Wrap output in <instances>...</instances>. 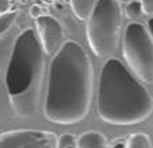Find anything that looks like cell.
Returning <instances> with one entry per match:
<instances>
[{
  "mask_svg": "<svg viewBox=\"0 0 153 148\" xmlns=\"http://www.w3.org/2000/svg\"><path fill=\"white\" fill-rule=\"evenodd\" d=\"M94 94V67L79 42L68 40L49 65L43 114L60 125L77 124L90 111Z\"/></svg>",
  "mask_w": 153,
  "mask_h": 148,
  "instance_id": "6da1fadb",
  "label": "cell"
},
{
  "mask_svg": "<svg viewBox=\"0 0 153 148\" xmlns=\"http://www.w3.org/2000/svg\"><path fill=\"white\" fill-rule=\"evenodd\" d=\"M96 110L99 118L110 125H134L150 116L153 98L123 63L110 57L99 73Z\"/></svg>",
  "mask_w": 153,
  "mask_h": 148,
  "instance_id": "7a4b0ae2",
  "label": "cell"
},
{
  "mask_svg": "<svg viewBox=\"0 0 153 148\" xmlns=\"http://www.w3.org/2000/svg\"><path fill=\"white\" fill-rule=\"evenodd\" d=\"M45 76V52L37 31L26 29L15 40L6 71L10 103L20 117L37 111Z\"/></svg>",
  "mask_w": 153,
  "mask_h": 148,
  "instance_id": "3957f363",
  "label": "cell"
},
{
  "mask_svg": "<svg viewBox=\"0 0 153 148\" xmlns=\"http://www.w3.org/2000/svg\"><path fill=\"white\" fill-rule=\"evenodd\" d=\"M122 26V10L118 0H98L87 19V41L99 58L113 55L118 45Z\"/></svg>",
  "mask_w": 153,
  "mask_h": 148,
  "instance_id": "277c9868",
  "label": "cell"
},
{
  "mask_svg": "<svg viewBox=\"0 0 153 148\" xmlns=\"http://www.w3.org/2000/svg\"><path fill=\"white\" fill-rule=\"evenodd\" d=\"M122 55L127 67L144 83H153V38L138 22L125 27Z\"/></svg>",
  "mask_w": 153,
  "mask_h": 148,
  "instance_id": "5b68a950",
  "label": "cell"
},
{
  "mask_svg": "<svg viewBox=\"0 0 153 148\" xmlns=\"http://www.w3.org/2000/svg\"><path fill=\"white\" fill-rule=\"evenodd\" d=\"M58 136L38 129H15L0 133V148H58Z\"/></svg>",
  "mask_w": 153,
  "mask_h": 148,
  "instance_id": "8992f818",
  "label": "cell"
},
{
  "mask_svg": "<svg viewBox=\"0 0 153 148\" xmlns=\"http://www.w3.org/2000/svg\"><path fill=\"white\" fill-rule=\"evenodd\" d=\"M35 31L45 55H53L64 42V29L57 18L41 15L35 19Z\"/></svg>",
  "mask_w": 153,
  "mask_h": 148,
  "instance_id": "52a82bcc",
  "label": "cell"
},
{
  "mask_svg": "<svg viewBox=\"0 0 153 148\" xmlns=\"http://www.w3.org/2000/svg\"><path fill=\"white\" fill-rule=\"evenodd\" d=\"M110 148H152V144L148 135L130 133L117 139Z\"/></svg>",
  "mask_w": 153,
  "mask_h": 148,
  "instance_id": "ba28073f",
  "label": "cell"
},
{
  "mask_svg": "<svg viewBox=\"0 0 153 148\" xmlns=\"http://www.w3.org/2000/svg\"><path fill=\"white\" fill-rule=\"evenodd\" d=\"M76 148H106V137L96 131L81 133L76 137Z\"/></svg>",
  "mask_w": 153,
  "mask_h": 148,
  "instance_id": "9c48e42d",
  "label": "cell"
},
{
  "mask_svg": "<svg viewBox=\"0 0 153 148\" xmlns=\"http://www.w3.org/2000/svg\"><path fill=\"white\" fill-rule=\"evenodd\" d=\"M98 0H71V8L79 20L84 22L90 18Z\"/></svg>",
  "mask_w": 153,
  "mask_h": 148,
  "instance_id": "30bf717a",
  "label": "cell"
},
{
  "mask_svg": "<svg viewBox=\"0 0 153 148\" xmlns=\"http://www.w3.org/2000/svg\"><path fill=\"white\" fill-rule=\"evenodd\" d=\"M18 15H19V12L16 10H8V11L0 14V35H3L14 26Z\"/></svg>",
  "mask_w": 153,
  "mask_h": 148,
  "instance_id": "8fae6325",
  "label": "cell"
},
{
  "mask_svg": "<svg viewBox=\"0 0 153 148\" xmlns=\"http://www.w3.org/2000/svg\"><path fill=\"white\" fill-rule=\"evenodd\" d=\"M125 14L129 19L134 20V19H140L144 12H142V7H141V3H140L138 0H134V1H129L125 8Z\"/></svg>",
  "mask_w": 153,
  "mask_h": 148,
  "instance_id": "7c38bea8",
  "label": "cell"
},
{
  "mask_svg": "<svg viewBox=\"0 0 153 148\" xmlns=\"http://www.w3.org/2000/svg\"><path fill=\"white\" fill-rule=\"evenodd\" d=\"M57 147L58 148L76 147V137L71 133L61 135V136H58V139H57Z\"/></svg>",
  "mask_w": 153,
  "mask_h": 148,
  "instance_id": "4fadbf2b",
  "label": "cell"
},
{
  "mask_svg": "<svg viewBox=\"0 0 153 148\" xmlns=\"http://www.w3.org/2000/svg\"><path fill=\"white\" fill-rule=\"evenodd\" d=\"M138 1L141 3L142 12L153 16V0H138Z\"/></svg>",
  "mask_w": 153,
  "mask_h": 148,
  "instance_id": "5bb4252c",
  "label": "cell"
},
{
  "mask_svg": "<svg viewBox=\"0 0 153 148\" xmlns=\"http://www.w3.org/2000/svg\"><path fill=\"white\" fill-rule=\"evenodd\" d=\"M29 12H30V16H33L34 19H37V18L41 16V15H43L42 8H41V6H38V4H33V6L30 7Z\"/></svg>",
  "mask_w": 153,
  "mask_h": 148,
  "instance_id": "9a60e30c",
  "label": "cell"
},
{
  "mask_svg": "<svg viewBox=\"0 0 153 148\" xmlns=\"http://www.w3.org/2000/svg\"><path fill=\"white\" fill-rule=\"evenodd\" d=\"M12 7V0H0V14L11 10Z\"/></svg>",
  "mask_w": 153,
  "mask_h": 148,
  "instance_id": "2e32d148",
  "label": "cell"
},
{
  "mask_svg": "<svg viewBox=\"0 0 153 148\" xmlns=\"http://www.w3.org/2000/svg\"><path fill=\"white\" fill-rule=\"evenodd\" d=\"M148 33H149L150 37L153 38V16L148 20Z\"/></svg>",
  "mask_w": 153,
  "mask_h": 148,
  "instance_id": "e0dca14e",
  "label": "cell"
},
{
  "mask_svg": "<svg viewBox=\"0 0 153 148\" xmlns=\"http://www.w3.org/2000/svg\"><path fill=\"white\" fill-rule=\"evenodd\" d=\"M118 1H119V3H129L130 0H118Z\"/></svg>",
  "mask_w": 153,
  "mask_h": 148,
  "instance_id": "ac0fdd59",
  "label": "cell"
},
{
  "mask_svg": "<svg viewBox=\"0 0 153 148\" xmlns=\"http://www.w3.org/2000/svg\"><path fill=\"white\" fill-rule=\"evenodd\" d=\"M69 148H76V147H69Z\"/></svg>",
  "mask_w": 153,
  "mask_h": 148,
  "instance_id": "d6986e66",
  "label": "cell"
}]
</instances>
